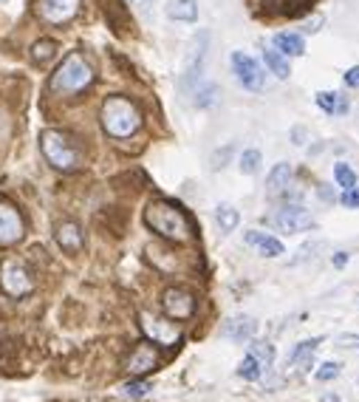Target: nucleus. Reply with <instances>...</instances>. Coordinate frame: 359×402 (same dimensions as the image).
<instances>
[{
  "label": "nucleus",
  "mask_w": 359,
  "mask_h": 402,
  "mask_svg": "<svg viewBox=\"0 0 359 402\" xmlns=\"http://www.w3.org/2000/svg\"><path fill=\"white\" fill-rule=\"evenodd\" d=\"M26 227H23V218L20 212L6 204V201H0V247H12L23 238Z\"/></svg>",
  "instance_id": "obj_10"
},
{
  "label": "nucleus",
  "mask_w": 359,
  "mask_h": 402,
  "mask_svg": "<svg viewBox=\"0 0 359 402\" xmlns=\"http://www.w3.org/2000/svg\"><path fill=\"white\" fill-rule=\"evenodd\" d=\"M317 105H320L326 114H334V108H337V91H320V94H317Z\"/></svg>",
  "instance_id": "obj_30"
},
{
  "label": "nucleus",
  "mask_w": 359,
  "mask_h": 402,
  "mask_svg": "<svg viewBox=\"0 0 359 402\" xmlns=\"http://www.w3.org/2000/svg\"><path fill=\"white\" fill-rule=\"evenodd\" d=\"M275 46H278V52L286 54V57H303V52H305L303 37L294 34V31H280V34H275Z\"/></svg>",
  "instance_id": "obj_19"
},
{
  "label": "nucleus",
  "mask_w": 359,
  "mask_h": 402,
  "mask_svg": "<svg viewBox=\"0 0 359 402\" xmlns=\"http://www.w3.org/2000/svg\"><path fill=\"white\" fill-rule=\"evenodd\" d=\"M257 329H260V323L255 318L238 315V318H230L227 323H223V337H230L235 343H249V340H255Z\"/></svg>",
  "instance_id": "obj_13"
},
{
  "label": "nucleus",
  "mask_w": 359,
  "mask_h": 402,
  "mask_svg": "<svg viewBox=\"0 0 359 402\" xmlns=\"http://www.w3.org/2000/svg\"><path fill=\"white\" fill-rule=\"evenodd\" d=\"M0 286H3V292L12 295V297H23V295H29L34 289V281L23 270V263L6 261L3 266H0Z\"/></svg>",
  "instance_id": "obj_6"
},
{
  "label": "nucleus",
  "mask_w": 359,
  "mask_h": 402,
  "mask_svg": "<svg viewBox=\"0 0 359 402\" xmlns=\"http://www.w3.org/2000/svg\"><path fill=\"white\" fill-rule=\"evenodd\" d=\"M54 54H57V42L54 40H40V42H34V49H31V60L34 63H49Z\"/></svg>",
  "instance_id": "obj_25"
},
{
  "label": "nucleus",
  "mask_w": 359,
  "mask_h": 402,
  "mask_svg": "<svg viewBox=\"0 0 359 402\" xmlns=\"http://www.w3.org/2000/svg\"><path fill=\"white\" fill-rule=\"evenodd\" d=\"M320 29V20H308L305 23V31H317Z\"/></svg>",
  "instance_id": "obj_38"
},
{
  "label": "nucleus",
  "mask_w": 359,
  "mask_h": 402,
  "mask_svg": "<svg viewBox=\"0 0 359 402\" xmlns=\"http://www.w3.org/2000/svg\"><path fill=\"white\" fill-rule=\"evenodd\" d=\"M167 17L178 23H196L198 20V3L196 0H170L167 3Z\"/></svg>",
  "instance_id": "obj_17"
},
{
  "label": "nucleus",
  "mask_w": 359,
  "mask_h": 402,
  "mask_svg": "<svg viewBox=\"0 0 359 402\" xmlns=\"http://www.w3.org/2000/svg\"><path fill=\"white\" fill-rule=\"evenodd\" d=\"M246 244L257 247V252H260L263 258H280V255L286 252L283 244H280L275 235H266V233H257V230H249V233H246Z\"/></svg>",
  "instance_id": "obj_14"
},
{
  "label": "nucleus",
  "mask_w": 359,
  "mask_h": 402,
  "mask_svg": "<svg viewBox=\"0 0 359 402\" xmlns=\"http://www.w3.org/2000/svg\"><path fill=\"white\" fill-rule=\"evenodd\" d=\"M40 148H42V156L49 159L51 167L65 170V173H68V170H77L79 162H82L77 145L65 137V133H60V130H42V133H40Z\"/></svg>",
  "instance_id": "obj_4"
},
{
  "label": "nucleus",
  "mask_w": 359,
  "mask_h": 402,
  "mask_svg": "<svg viewBox=\"0 0 359 402\" xmlns=\"http://www.w3.org/2000/svg\"><path fill=\"white\" fill-rule=\"evenodd\" d=\"M142 332L147 334V340H153L159 346H175L182 340V329H178L173 320H161L153 315H142Z\"/></svg>",
  "instance_id": "obj_9"
},
{
  "label": "nucleus",
  "mask_w": 359,
  "mask_h": 402,
  "mask_svg": "<svg viewBox=\"0 0 359 402\" xmlns=\"http://www.w3.org/2000/svg\"><path fill=\"white\" fill-rule=\"evenodd\" d=\"M305 133H308L305 127H292V142L294 145H305Z\"/></svg>",
  "instance_id": "obj_35"
},
{
  "label": "nucleus",
  "mask_w": 359,
  "mask_h": 402,
  "mask_svg": "<svg viewBox=\"0 0 359 402\" xmlns=\"http://www.w3.org/2000/svg\"><path fill=\"white\" fill-rule=\"evenodd\" d=\"M260 162H263V153H260L257 148H249V150H244V153H241L238 167H241V173H244V176H255V173L260 170Z\"/></svg>",
  "instance_id": "obj_23"
},
{
  "label": "nucleus",
  "mask_w": 359,
  "mask_h": 402,
  "mask_svg": "<svg viewBox=\"0 0 359 402\" xmlns=\"http://www.w3.org/2000/svg\"><path fill=\"white\" fill-rule=\"evenodd\" d=\"M334 178H337V185H340L342 190L356 187V173H353V167H351L348 162H337V164H334Z\"/></svg>",
  "instance_id": "obj_24"
},
{
  "label": "nucleus",
  "mask_w": 359,
  "mask_h": 402,
  "mask_svg": "<svg viewBox=\"0 0 359 402\" xmlns=\"http://www.w3.org/2000/svg\"><path fill=\"white\" fill-rule=\"evenodd\" d=\"M207 42H209V34L201 31L193 42V54H190V63H187V79L193 82L196 77H201V68H204V57H207Z\"/></svg>",
  "instance_id": "obj_18"
},
{
  "label": "nucleus",
  "mask_w": 359,
  "mask_h": 402,
  "mask_svg": "<svg viewBox=\"0 0 359 402\" xmlns=\"http://www.w3.org/2000/svg\"><path fill=\"white\" fill-rule=\"evenodd\" d=\"M260 374H263V366L255 360L252 354H246V357H244V363L238 366V377H244V380L255 382V380H260Z\"/></svg>",
  "instance_id": "obj_26"
},
{
  "label": "nucleus",
  "mask_w": 359,
  "mask_h": 402,
  "mask_svg": "<svg viewBox=\"0 0 359 402\" xmlns=\"http://www.w3.org/2000/svg\"><path fill=\"white\" fill-rule=\"evenodd\" d=\"M348 258H351L348 252H334V266H337V270H342V266L348 263Z\"/></svg>",
  "instance_id": "obj_36"
},
{
  "label": "nucleus",
  "mask_w": 359,
  "mask_h": 402,
  "mask_svg": "<svg viewBox=\"0 0 359 402\" xmlns=\"http://www.w3.org/2000/svg\"><path fill=\"white\" fill-rule=\"evenodd\" d=\"M340 377V363H323L317 369V380L320 382H328V380H337Z\"/></svg>",
  "instance_id": "obj_31"
},
{
  "label": "nucleus",
  "mask_w": 359,
  "mask_h": 402,
  "mask_svg": "<svg viewBox=\"0 0 359 402\" xmlns=\"http://www.w3.org/2000/svg\"><path fill=\"white\" fill-rule=\"evenodd\" d=\"M320 199H323V201H328V204H331V201H334V193H331V190H328V187H320Z\"/></svg>",
  "instance_id": "obj_37"
},
{
  "label": "nucleus",
  "mask_w": 359,
  "mask_h": 402,
  "mask_svg": "<svg viewBox=\"0 0 359 402\" xmlns=\"http://www.w3.org/2000/svg\"><path fill=\"white\" fill-rule=\"evenodd\" d=\"M249 354L260 366H272V360H275V348L269 343H249Z\"/></svg>",
  "instance_id": "obj_27"
},
{
  "label": "nucleus",
  "mask_w": 359,
  "mask_h": 402,
  "mask_svg": "<svg viewBox=\"0 0 359 402\" xmlns=\"http://www.w3.org/2000/svg\"><path fill=\"white\" fill-rule=\"evenodd\" d=\"M348 114V97L345 94H337V108H334V116H342Z\"/></svg>",
  "instance_id": "obj_34"
},
{
  "label": "nucleus",
  "mask_w": 359,
  "mask_h": 402,
  "mask_svg": "<svg viewBox=\"0 0 359 402\" xmlns=\"http://www.w3.org/2000/svg\"><path fill=\"white\" fill-rule=\"evenodd\" d=\"M150 382H145V380H136V382H127L125 385V396H130V399H142V396H147L150 394Z\"/></svg>",
  "instance_id": "obj_28"
},
{
  "label": "nucleus",
  "mask_w": 359,
  "mask_h": 402,
  "mask_svg": "<svg viewBox=\"0 0 359 402\" xmlns=\"http://www.w3.org/2000/svg\"><path fill=\"white\" fill-rule=\"evenodd\" d=\"M323 340L320 337H311V340H305V343H300L294 351H292V366H297L300 371H308L311 369V363H314V348H317Z\"/></svg>",
  "instance_id": "obj_20"
},
{
  "label": "nucleus",
  "mask_w": 359,
  "mask_h": 402,
  "mask_svg": "<svg viewBox=\"0 0 359 402\" xmlns=\"http://www.w3.org/2000/svg\"><path fill=\"white\" fill-rule=\"evenodd\" d=\"M156 366H159V351L150 343H139L136 348H133V354L127 357V371L136 374V377L153 371Z\"/></svg>",
  "instance_id": "obj_12"
},
{
  "label": "nucleus",
  "mask_w": 359,
  "mask_h": 402,
  "mask_svg": "<svg viewBox=\"0 0 359 402\" xmlns=\"http://www.w3.org/2000/svg\"><path fill=\"white\" fill-rule=\"evenodd\" d=\"M292 164H286V162H280V164H275L272 167V173H269V178H266V193L269 196H278V193H286L289 190V185H292Z\"/></svg>",
  "instance_id": "obj_15"
},
{
  "label": "nucleus",
  "mask_w": 359,
  "mask_h": 402,
  "mask_svg": "<svg viewBox=\"0 0 359 402\" xmlns=\"http://www.w3.org/2000/svg\"><path fill=\"white\" fill-rule=\"evenodd\" d=\"M79 9V0H40V17L46 23H68Z\"/></svg>",
  "instance_id": "obj_11"
},
{
  "label": "nucleus",
  "mask_w": 359,
  "mask_h": 402,
  "mask_svg": "<svg viewBox=\"0 0 359 402\" xmlns=\"http://www.w3.org/2000/svg\"><path fill=\"white\" fill-rule=\"evenodd\" d=\"M94 82V68L82 54H68L60 68L51 74V91L57 94H77Z\"/></svg>",
  "instance_id": "obj_3"
},
{
  "label": "nucleus",
  "mask_w": 359,
  "mask_h": 402,
  "mask_svg": "<svg viewBox=\"0 0 359 402\" xmlns=\"http://www.w3.org/2000/svg\"><path fill=\"white\" fill-rule=\"evenodd\" d=\"M0 3H3V0H0Z\"/></svg>",
  "instance_id": "obj_40"
},
{
  "label": "nucleus",
  "mask_w": 359,
  "mask_h": 402,
  "mask_svg": "<svg viewBox=\"0 0 359 402\" xmlns=\"http://www.w3.org/2000/svg\"><path fill=\"white\" fill-rule=\"evenodd\" d=\"M57 244H60L65 252H79L82 244H85L79 224H74V221H63V224L57 227Z\"/></svg>",
  "instance_id": "obj_16"
},
{
  "label": "nucleus",
  "mask_w": 359,
  "mask_h": 402,
  "mask_svg": "<svg viewBox=\"0 0 359 402\" xmlns=\"http://www.w3.org/2000/svg\"><path fill=\"white\" fill-rule=\"evenodd\" d=\"M145 224L156 235H161L167 241H178V244L187 241L193 235L187 215L178 210L175 204H170V201H150L147 210H145Z\"/></svg>",
  "instance_id": "obj_1"
},
{
  "label": "nucleus",
  "mask_w": 359,
  "mask_h": 402,
  "mask_svg": "<svg viewBox=\"0 0 359 402\" xmlns=\"http://www.w3.org/2000/svg\"><path fill=\"white\" fill-rule=\"evenodd\" d=\"M345 207H351V210H356L359 207V187H351V190H342V199H340Z\"/></svg>",
  "instance_id": "obj_32"
},
{
  "label": "nucleus",
  "mask_w": 359,
  "mask_h": 402,
  "mask_svg": "<svg viewBox=\"0 0 359 402\" xmlns=\"http://www.w3.org/2000/svg\"><path fill=\"white\" fill-rule=\"evenodd\" d=\"M232 71L238 77V82L246 88V91H260L263 82H266V71L260 68V63L244 52L232 54Z\"/></svg>",
  "instance_id": "obj_7"
},
{
  "label": "nucleus",
  "mask_w": 359,
  "mask_h": 402,
  "mask_svg": "<svg viewBox=\"0 0 359 402\" xmlns=\"http://www.w3.org/2000/svg\"><path fill=\"white\" fill-rule=\"evenodd\" d=\"M215 100H218V88L215 85H204L201 88V97L196 102H198V108H209V105H215Z\"/></svg>",
  "instance_id": "obj_29"
},
{
  "label": "nucleus",
  "mask_w": 359,
  "mask_h": 402,
  "mask_svg": "<svg viewBox=\"0 0 359 402\" xmlns=\"http://www.w3.org/2000/svg\"><path fill=\"white\" fill-rule=\"evenodd\" d=\"M142 125V116L136 111L130 100L125 97H108L102 102V127L111 133L113 139H127L133 133L139 130Z\"/></svg>",
  "instance_id": "obj_2"
},
{
  "label": "nucleus",
  "mask_w": 359,
  "mask_h": 402,
  "mask_svg": "<svg viewBox=\"0 0 359 402\" xmlns=\"http://www.w3.org/2000/svg\"><path fill=\"white\" fill-rule=\"evenodd\" d=\"M215 221H218V227H221L223 233H232V230H238V224H241V212H238L232 204H218V207H215Z\"/></svg>",
  "instance_id": "obj_21"
},
{
  "label": "nucleus",
  "mask_w": 359,
  "mask_h": 402,
  "mask_svg": "<svg viewBox=\"0 0 359 402\" xmlns=\"http://www.w3.org/2000/svg\"><path fill=\"white\" fill-rule=\"evenodd\" d=\"M269 224L278 227L280 233L292 235V233H300V230H311L314 227V215L297 204H286L280 210H275L272 215H269Z\"/></svg>",
  "instance_id": "obj_5"
},
{
  "label": "nucleus",
  "mask_w": 359,
  "mask_h": 402,
  "mask_svg": "<svg viewBox=\"0 0 359 402\" xmlns=\"http://www.w3.org/2000/svg\"><path fill=\"white\" fill-rule=\"evenodd\" d=\"M263 60H266L269 71H275L280 79H289L292 68H289V60H286V54H280L278 49H263Z\"/></svg>",
  "instance_id": "obj_22"
},
{
  "label": "nucleus",
  "mask_w": 359,
  "mask_h": 402,
  "mask_svg": "<svg viewBox=\"0 0 359 402\" xmlns=\"http://www.w3.org/2000/svg\"><path fill=\"white\" fill-rule=\"evenodd\" d=\"M345 85L348 88H359V65H353L351 71H345Z\"/></svg>",
  "instance_id": "obj_33"
},
{
  "label": "nucleus",
  "mask_w": 359,
  "mask_h": 402,
  "mask_svg": "<svg viewBox=\"0 0 359 402\" xmlns=\"http://www.w3.org/2000/svg\"><path fill=\"white\" fill-rule=\"evenodd\" d=\"M139 3H142V6H150V3H153V0H139Z\"/></svg>",
  "instance_id": "obj_39"
},
{
  "label": "nucleus",
  "mask_w": 359,
  "mask_h": 402,
  "mask_svg": "<svg viewBox=\"0 0 359 402\" xmlns=\"http://www.w3.org/2000/svg\"><path fill=\"white\" fill-rule=\"evenodd\" d=\"M161 306L170 320H187L196 311V297L187 289H167L161 297Z\"/></svg>",
  "instance_id": "obj_8"
}]
</instances>
